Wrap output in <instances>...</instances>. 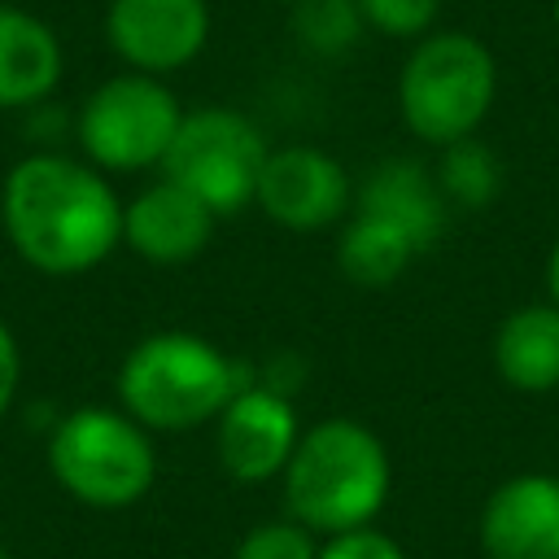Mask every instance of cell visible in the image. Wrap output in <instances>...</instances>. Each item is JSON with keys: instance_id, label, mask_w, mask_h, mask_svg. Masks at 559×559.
I'll return each mask as SVG.
<instances>
[{"instance_id": "30bf717a", "label": "cell", "mask_w": 559, "mask_h": 559, "mask_svg": "<svg viewBox=\"0 0 559 559\" xmlns=\"http://www.w3.org/2000/svg\"><path fill=\"white\" fill-rule=\"evenodd\" d=\"M105 39L127 70L175 74L210 44V0H109Z\"/></svg>"}, {"instance_id": "484cf974", "label": "cell", "mask_w": 559, "mask_h": 559, "mask_svg": "<svg viewBox=\"0 0 559 559\" xmlns=\"http://www.w3.org/2000/svg\"><path fill=\"white\" fill-rule=\"evenodd\" d=\"M0 559H9V550H4V542H0Z\"/></svg>"}, {"instance_id": "ac0fdd59", "label": "cell", "mask_w": 559, "mask_h": 559, "mask_svg": "<svg viewBox=\"0 0 559 559\" xmlns=\"http://www.w3.org/2000/svg\"><path fill=\"white\" fill-rule=\"evenodd\" d=\"M288 26H293L297 48L319 61H336V57L354 52L358 39L367 35V22L354 0H301V4H293Z\"/></svg>"}, {"instance_id": "44dd1931", "label": "cell", "mask_w": 559, "mask_h": 559, "mask_svg": "<svg viewBox=\"0 0 559 559\" xmlns=\"http://www.w3.org/2000/svg\"><path fill=\"white\" fill-rule=\"evenodd\" d=\"M319 559H406V550L389 533L367 524V528H349L336 537H319Z\"/></svg>"}, {"instance_id": "3957f363", "label": "cell", "mask_w": 559, "mask_h": 559, "mask_svg": "<svg viewBox=\"0 0 559 559\" xmlns=\"http://www.w3.org/2000/svg\"><path fill=\"white\" fill-rule=\"evenodd\" d=\"M253 380V367L197 332H153L118 367V402L148 432H192Z\"/></svg>"}, {"instance_id": "7c38bea8", "label": "cell", "mask_w": 559, "mask_h": 559, "mask_svg": "<svg viewBox=\"0 0 559 559\" xmlns=\"http://www.w3.org/2000/svg\"><path fill=\"white\" fill-rule=\"evenodd\" d=\"M214 223L218 214L205 201L162 175L122 205V245L153 266H179L205 253Z\"/></svg>"}, {"instance_id": "9c48e42d", "label": "cell", "mask_w": 559, "mask_h": 559, "mask_svg": "<svg viewBox=\"0 0 559 559\" xmlns=\"http://www.w3.org/2000/svg\"><path fill=\"white\" fill-rule=\"evenodd\" d=\"M349 170L314 144H284L266 153L253 205L288 231H323L349 218Z\"/></svg>"}, {"instance_id": "9a60e30c", "label": "cell", "mask_w": 559, "mask_h": 559, "mask_svg": "<svg viewBox=\"0 0 559 559\" xmlns=\"http://www.w3.org/2000/svg\"><path fill=\"white\" fill-rule=\"evenodd\" d=\"M493 367L515 393L559 389V306L524 301L493 332Z\"/></svg>"}, {"instance_id": "7402d4cb", "label": "cell", "mask_w": 559, "mask_h": 559, "mask_svg": "<svg viewBox=\"0 0 559 559\" xmlns=\"http://www.w3.org/2000/svg\"><path fill=\"white\" fill-rule=\"evenodd\" d=\"M17 384H22V349H17L13 328L0 319V419L17 397Z\"/></svg>"}, {"instance_id": "8fae6325", "label": "cell", "mask_w": 559, "mask_h": 559, "mask_svg": "<svg viewBox=\"0 0 559 559\" xmlns=\"http://www.w3.org/2000/svg\"><path fill=\"white\" fill-rule=\"evenodd\" d=\"M476 542L485 559H559V476L515 472L489 489Z\"/></svg>"}, {"instance_id": "ffe728a7", "label": "cell", "mask_w": 559, "mask_h": 559, "mask_svg": "<svg viewBox=\"0 0 559 559\" xmlns=\"http://www.w3.org/2000/svg\"><path fill=\"white\" fill-rule=\"evenodd\" d=\"M367 31L389 39H424L441 13V0H354Z\"/></svg>"}, {"instance_id": "d6986e66", "label": "cell", "mask_w": 559, "mask_h": 559, "mask_svg": "<svg viewBox=\"0 0 559 559\" xmlns=\"http://www.w3.org/2000/svg\"><path fill=\"white\" fill-rule=\"evenodd\" d=\"M231 559H319V537L293 515L262 520L236 542Z\"/></svg>"}, {"instance_id": "603a6c76", "label": "cell", "mask_w": 559, "mask_h": 559, "mask_svg": "<svg viewBox=\"0 0 559 559\" xmlns=\"http://www.w3.org/2000/svg\"><path fill=\"white\" fill-rule=\"evenodd\" d=\"M546 301L559 306V236H555V245L546 253Z\"/></svg>"}, {"instance_id": "cb8c5ba5", "label": "cell", "mask_w": 559, "mask_h": 559, "mask_svg": "<svg viewBox=\"0 0 559 559\" xmlns=\"http://www.w3.org/2000/svg\"><path fill=\"white\" fill-rule=\"evenodd\" d=\"M550 22H555V31H559V0L550 4Z\"/></svg>"}, {"instance_id": "7a4b0ae2", "label": "cell", "mask_w": 559, "mask_h": 559, "mask_svg": "<svg viewBox=\"0 0 559 559\" xmlns=\"http://www.w3.org/2000/svg\"><path fill=\"white\" fill-rule=\"evenodd\" d=\"M280 485L297 524L314 537H336L376 524L393 489V459L376 428L349 415H328L301 428Z\"/></svg>"}, {"instance_id": "5b68a950", "label": "cell", "mask_w": 559, "mask_h": 559, "mask_svg": "<svg viewBox=\"0 0 559 559\" xmlns=\"http://www.w3.org/2000/svg\"><path fill=\"white\" fill-rule=\"evenodd\" d=\"M48 467L74 502L118 511L153 489L157 450L153 432L122 406H79L52 424Z\"/></svg>"}, {"instance_id": "4fadbf2b", "label": "cell", "mask_w": 559, "mask_h": 559, "mask_svg": "<svg viewBox=\"0 0 559 559\" xmlns=\"http://www.w3.org/2000/svg\"><path fill=\"white\" fill-rule=\"evenodd\" d=\"M354 210L384 218L419 253H428L450 223V201L437 188V175L415 157H384L380 166H371L362 188L354 192Z\"/></svg>"}, {"instance_id": "e0dca14e", "label": "cell", "mask_w": 559, "mask_h": 559, "mask_svg": "<svg viewBox=\"0 0 559 559\" xmlns=\"http://www.w3.org/2000/svg\"><path fill=\"white\" fill-rule=\"evenodd\" d=\"M432 175H437V188L445 192L450 210L454 205L459 210H485L502 192V162L480 135L445 144L437 166H432Z\"/></svg>"}, {"instance_id": "2e32d148", "label": "cell", "mask_w": 559, "mask_h": 559, "mask_svg": "<svg viewBox=\"0 0 559 559\" xmlns=\"http://www.w3.org/2000/svg\"><path fill=\"white\" fill-rule=\"evenodd\" d=\"M419 258V249L389 227L384 218H371L354 210L336 231V271L354 288H389L406 275V266Z\"/></svg>"}, {"instance_id": "52a82bcc", "label": "cell", "mask_w": 559, "mask_h": 559, "mask_svg": "<svg viewBox=\"0 0 559 559\" xmlns=\"http://www.w3.org/2000/svg\"><path fill=\"white\" fill-rule=\"evenodd\" d=\"M266 153L271 144L249 114L227 105H201V109H183L162 175L188 188L197 201H205L218 218H227L253 205Z\"/></svg>"}, {"instance_id": "d4e9b609", "label": "cell", "mask_w": 559, "mask_h": 559, "mask_svg": "<svg viewBox=\"0 0 559 559\" xmlns=\"http://www.w3.org/2000/svg\"><path fill=\"white\" fill-rule=\"evenodd\" d=\"M275 4H288V9H293V4H301V0H275Z\"/></svg>"}, {"instance_id": "6da1fadb", "label": "cell", "mask_w": 559, "mask_h": 559, "mask_svg": "<svg viewBox=\"0 0 559 559\" xmlns=\"http://www.w3.org/2000/svg\"><path fill=\"white\" fill-rule=\"evenodd\" d=\"M0 227L26 266L83 275L122 245V201L92 162L31 153L4 175Z\"/></svg>"}, {"instance_id": "8992f818", "label": "cell", "mask_w": 559, "mask_h": 559, "mask_svg": "<svg viewBox=\"0 0 559 559\" xmlns=\"http://www.w3.org/2000/svg\"><path fill=\"white\" fill-rule=\"evenodd\" d=\"M179 122V96L162 79L127 70L87 92V100L74 114V140L96 170L131 175L166 162Z\"/></svg>"}, {"instance_id": "5bb4252c", "label": "cell", "mask_w": 559, "mask_h": 559, "mask_svg": "<svg viewBox=\"0 0 559 559\" xmlns=\"http://www.w3.org/2000/svg\"><path fill=\"white\" fill-rule=\"evenodd\" d=\"M61 39L44 17L0 4V109H35L61 83Z\"/></svg>"}, {"instance_id": "277c9868", "label": "cell", "mask_w": 559, "mask_h": 559, "mask_svg": "<svg viewBox=\"0 0 559 559\" xmlns=\"http://www.w3.org/2000/svg\"><path fill=\"white\" fill-rule=\"evenodd\" d=\"M498 100V61L472 31H428L397 70V114L432 148L480 131Z\"/></svg>"}, {"instance_id": "ba28073f", "label": "cell", "mask_w": 559, "mask_h": 559, "mask_svg": "<svg viewBox=\"0 0 559 559\" xmlns=\"http://www.w3.org/2000/svg\"><path fill=\"white\" fill-rule=\"evenodd\" d=\"M297 441H301V419H297L293 393L271 389L258 376L214 419L218 463L240 485L280 480L288 459H293V450H297Z\"/></svg>"}]
</instances>
